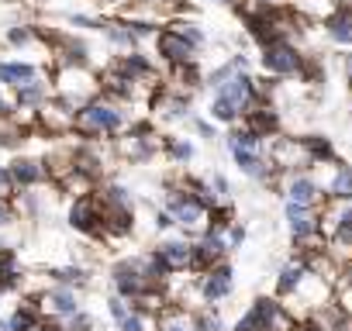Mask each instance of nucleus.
<instances>
[{
  "label": "nucleus",
  "instance_id": "obj_1",
  "mask_svg": "<svg viewBox=\"0 0 352 331\" xmlns=\"http://www.w3.org/2000/svg\"><path fill=\"white\" fill-rule=\"evenodd\" d=\"M256 104H266L263 93H259V80L252 73H235L228 83H221L214 90V100H211V117L218 124H239Z\"/></svg>",
  "mask_w": 352,
  "mask_h": 331
},
{
  "label": "nucleus",
  "instance_id": "obj_2",
  "mask_svg": "<svg viewBox=\"0 0 352 331\" xmlns=\"http://www.w3.org/2000/svg\"><path fill=\"white\" fill-rule=\"evenodd\" d=\"M121 131H128V114L118 100L111 97H94L90 104H83L73 117V135L83 141H97V138H118Z\"/></svg>",
  "mask_w": 352,
  "mask_h": 331
},
{
  "label": "nucleus",
  "instance_id": "obj_3",
  "mask_svg": "<svg viewBox=\"0 0 352 331\" xmlns=\"http://www.w3.org/2000/svg\"><path fill=\"white\" fill-rule=\"evenodd\" d=\"M169 218H173V228H180L184 238H197L201 231H208V207H201L180 183H173L166 190V207H162Z\"/></svg>",
  "mask_w": 352,
  "mask_h": 331
},
{
  "label": "nucleus",
  "instance_id": "obj_4",
  "mask_svg": "<svg viewBox=\"0 0 352 331\" xmlns=\"http://www.w3.org/2000/svg\"><path fill=\"white\" fill-rule=\"evenodd\" d=\"M294 317L276 297H256L232 331H290Z\"/></svg>",
  "mask_w": 352,
  "mask_h": 331
},
{
  "label": "nucleus",
  "instance_id": "obj_5",
  "mask_svg": "<svg viewBox=\"0 0 352 331\" xmlns=\"http://www.w3.org/2000/svg\"><path fill=\"white\" fill-rule=\"evenodd\" d=\"M276 190L280 197L290 204V207H311V211H321L328 204V197L321 194V187L314 183L311 173H283L276 180Z\"/></svg>",
  "mask_w": 352,
  "mask_h": 331
},
{
  "label": "nucleus",
  "instance_id": "obj_6",
  "mask_svg": "<svg viewBox=\"0 0 352 331\" xmlns=\"http://www.w3.org/2000/svg\"><path fill=\"white\" fill-rule=\"evenodd\" d=\"M111 286H114V293H118L121 300H128V304L142 300L148 290H159V286L148 283V276H145L138 255H135V259H121V262L111 266Z\"/></svg>",
  "mask_w": 352,
  "mask_h": 331
},
{
  "label": "nucleus",
  "instance_id": "obj_7",
  "mask_svg": "<svg viewBox=\"0 0 352 331\" xmlns=\"http://www.w3.org/2000/svg\"><path fill=\"white\" fill-rule=\"evenodd\" d=\"M266 159L273 162V170L280 176L283 173H311V159H307L300 138H287V135L270 138L266 141Z\"/></svg>",
  "mask_w": 352,
  "mask_h": 331
},
{
  "label": "nucleus",
  "instance_id": "obj_8",
  "mask_svg": "<svg viewBox=\"0 0 352 331\" xmlns=\"http://www.w3.org/2000/svg\"><path fill=\"white\" fill-rule=\"evenodd\" d=\"M263 69L276 80H290V76H304V66H307V56L294 45V42H276L270 49H263L259 56Z\"/></svg>",
  "mask_w": 352,
  "mask_h": 331
},
{
  "label": "nucleus",
  "instance_id": "obj_9",
  "mask_svg": "<svg viewBox=\"0 0 352 331\" xmlns=\"http://www.w3.org/2000/svg\"><path fill=\"white\" fill-rule=\"evenodd\" d=\"M194 259H190V273H208V269H214V266H221L225 259H228V238H225V231H201L194 242Z\"/></svg>",
  "mask_w": 352,
  "mask_h": 331
},
{
  "label": "nucleus",
  "instance_id": "obj_10",
  "mask_svg": "<svg viewBox=\"0 0 352 331\" xmlns=\"http://www.w3.org/2000/svg\"><path fill=\"white\" fill-rule=\"evenodd\" d=\"M194 290H197V297H201L208 307H218L221 300H228L232 290H235V269H232V262H221V266L201 273V279H197Z\"/></svg>",
  "mask_w": 352,
  "mask_h": 331
},
{
  "label": "nucleus",
  "instance_id": "obj_11",
  "mask_svg": "<svg viewBox=\"0 0 352 331\" xmlns=\"http://www.w3.org/2000/svg\"><path fill=\"white\" fill-rule=\"evenodd\" d=\"M69 225H73L80 235L104 238V218H100V201H97V194L73 197V204H69Z\"/></svg>",
  "mask_w": 352,
  "mask_h": 331
},
{
  "label": "nucleus",
  "instance_id": "obj_12",
  "mask_svg": "<svg viewBox=\"0 0 352 331\" xmlns=\"http://www.w3.org/2000/svg\"><path fill=\"white\" fill-rule=\"evenodd\" d=\"M283 221H287V231H290L294 245H304V242H311V238L321 235V211L283 204Z\"/></svg>",
  "mask_w": 352,
  "mask_h": 331
},
{
  "label": "nucleus",
  "instance_id": "obj_13",
  "mask_svg": "<svg viewBox=\"0 0 352 331\" xmlns=\"http://www.w3.org/2000/svg\"><path fill=\"white\" fill-rule=\"evenodd\" d=\"M152 252L162 259V266L169 269V276H176V273H190V259H194V245H190V238H184V235L162 238Z\"/></svg>",
  "mask_w": 352,
  "mask_h": 331
},
{
  "label": "nucleus",
  "instance_id": "obj_14",
  "mask_svg": "<svg viewBox=\"0 0 352 331\" xmlns=\"http://www.w3.org/2000/svg\"><path fill=\"white\" fill-rule=\"evenodd\" d=\"M38 307H42V317H56V321H66V317H73L76 310H83L76 290H69V286H56V283L38 297Z\"/></svg>",
  "mask_w": 352,
  "mask_h": 331
},
{
  "label": "nucleus",
  "instance_id": "obj_15",
  "mask_svg": "<svg viewBox=\"0 0 352 331\" xmlns=\"http://www.w3.org/2000/svg\"><path fill=\"white\" fill-rule=\"evenodd\" d=\"M155 45H159V56L176 69V66H190L194 59H197V49L180 35V32H173V28H166V32H159L155 35Z\"/></svg>",
  "mask_w": 352,
  "mask_h": 331
},
{
  "label": "nucleus",
  "instance_id": "obj_16",
  "mask_svg": "<svg viewBox=\"0 0 352 331\" xmlns=\"http://www.w3.org/2000/svg\"><path fill=\"white\" fill-rule=\"evenodd\" d=\"M8 173H11V180H14L18 190H35V187H42V183L49 180L45 162L35 159V155H18V159H11V162H8Z\"/></svg>",
  "mask_w": 352,
  "mask_h": 331
},
{
  "label": "nucleus",
  "instance_id": "obj_17",
  "mask_svg": "<svg viewBox=\"0 0 352 331\" xmlns=\"http://www.w3.org/2000/svg\"><path fill=\"white\" fill-rule=\"evenodd\" d=\"M242 124L249 128V131H256L263 141H270V138H276L280 135V114H276V107L266 100V104H256L245 117H242Z\"/></svg>",
  "mask_w": 352,
  "mask_h": 331
},
{
  "label": "nucleus",
  "instance_id": "obj_18",
  "mask_svg": "<svg viewBox=\"0 0 352 331\" xmlns=\"http://www.w3.org/2000/svg\"><path fill=\"white\" fill-rule=\"evenodd\" d=\"M324 35H328L331 45H342V49L352 45V4H342V8H335V11L328 14Z\"/></svg>",
  "mask_w": 352,
  "mask_h": 331
},
{
  "label": "nucleus",
  "instance_id": "obj_19",
  "mask_svg": "<svg viewBox=\"0 0 352 331\" xmlns=\"http://www.w3.org/2000/svg\"><path fill=\"white\" fill-rule=\"evenodd\" d=\"M155 331H197L194 310L190 307H180V304H166L155 314Z\"/></svg>",
  "mask_w": 352,
  "mask_h": 331
},
{
  "label": "nucleus",
  "instance_id": "obj_20",
  "mask_svg": "<svg viewBox=\"0 0 352 331\" xmlns=\"http://www.w3.org/2000/svg\"><path fill=\"white\" fill-rule=\"evenodd\" d=\"M307 266L304 262H297V259H290V262H283V269H280V276H276V300L283 304V300H290L297 290H300V283L307 279Z\"/></svg>",
  "mask_w": 352,
  "mask_h": 331
},
{
  "label": "nucleus",
  "instance_id": "obj_21",
  "mask_svg": "<svg viewBox=\"0 0 352 331\" xmlns=\"http://www.w3.org/2000/svg\"><path fill=\"white\" fill-rule=\"evenodd\" d=\"M225 145H228V152H266V141L256 131H249L245 124H232L225 135Z\"/></svg>",
  "mask_w": 352,
  "mask_h": 331
},
{
  "label": "nucleus",
  "instance_id": "obj_22",
  "mask_svg": "<svg viewBox=\"0 0 352 331\" xmlns=\"http://www.w3.org/2000/svg\"><path fill=\"white\" fill-rule=\"evenodd\" d=\"M35 80H38V69L32 62H0V83L21 90V87L35 83Z\"/></svg>",
  "mask_w": 352,
  "mask_h": 331
},
{
  "label": "nucleus",
  "instance_id": "obj_23",
  "mask_svg": "<svg viewBox=\"0 0 352 331\" xmlns=\"http://www.w3.org/2000/svg\"><path fill=\"white\" fill-rule=\"evenodd\" d=\"M38 321H42L38 300H21V304L14 307V314L8 317V328H11V331H35Z\"/></svg>",
  "mask_w": 352,
  "mask_h": 331
},
{
  "label": "nucleus",
  "instance_id": "obj_24",
  "mask_svg": "<svg viewBox=\"0 0 352 331\" xmlns=\"http://www.w3.org/2000/svg\"><path fill=\"white\" fill-rule=\"evenodd\" d=\"M114 69H121V73H124L128 80H135V83H145V80L155 76V73H152V62H148L142 52H128V56H121Z\"/></svg>",
  "mask_w": 352,
  "mask_h": 331
},
{
  "label": "nucleus",
  "instance_id": "obj_25",
  "mask_svg": "<svg viewBox=\"0 0 352 331\" xmlns=\"http://www.w3.org/2000/svg\"><path fill=\"white\" fill-rule=\"evenodd\" d=\"M304 141V152H307V159H311V170L314 166H324V162H335V145H331V138H324V135H307V138H300Z\"/></svg>",
  "mask_w": 352,
  "mask_h": 331
},
{
  "label": "nucleus",
  "instance_id": "obj_26",
  "mask_svg": "<svg viewBox=\"0 0 352 331\" xmlns=\"http://www.w3.org/2000/svg\"><path fill=\"white\" fill-rule=\"evenodd\" d=\"M155 107H159V114L162 117H169V121H180V117H187V111H190V93H162V97H155Z\"/></svg>",
  "mask_w": 352,
  "mask_h": 331
},
{
  "label": "nucleus",
  "instance_id": "obj_27",
  "mask_svg": "<svg viewBox=\"0 0 352 331\" xmlns=\"http://www.w3.org/2000/svg\"><path fill=\"white\" fill-rule=\"evenodd\" d=\"M45 100H49V83H45L42 76H38L35 83H28V87L18 90V107H21V111H35V114H38V107H42Z\"/></svg>",
  "mask_w": 352,
  "mask_h": 331
},
{
  "label": "nucleus",
  "instance_id": "obj_28",
  "mask_svg": "<svg viewBox=\"0 0 352 331\" xmlns=\"http://www.w3.org/2000/svg\"><path fill=\"white\" fill-rule=\"evenodd\" d=\"M49 276L56 286H69V290H83L90 283L83 266H59V269H49Z\"/></svg>",
  "mask_w": 352,
  "mask_h": 331
},
{
  "label": "nucleus",
  "instance_id": "obj_29",
  "mask_svg": "<svg viewBox=\"0 0 352 331\" xmlns=\"http://www.w3.org/2000/svg\"><path fill=\"white\" fill-rule=\"evenodd\" d=\"M104 35L118 45V49H128V52H135V45H138V35H135V28L131 25H121V21H114V25H104Z\"/></svg>",
  "mask_w": 352,
  "mask_h": 331
},
{
  "label": "nucleus",
  "instance_id": "obj_30",
  "mask_svg": "<svg viewBox=\"0 0 352 331\" xmlns=\"http://www.w3.org/2000/svg\"><path fill=\"white\" fill-rule=\"evenodd\" d=\"M162 148H166L169 162H176V166H187V162H194V155H197L194 141H187V138H169Z\"/></svg>",
  "mask_w": 352,
  "mask_h": 331
},
{
  "label": "nucleus",
  "instance_id": "obj_31",
  "mask_svg": "<svg viewBox=\"0 0 352 331\" xmlns=\"http://www.w3.org/2000/svg\"><path fill=\"white\" fill-rule=\"evenodd\" d=\"M194 321H197V331H225V321H221V310L218 307L201 304L194 310Z\"/></svg>",
  "mask_w": 352,
  "mask_h": 331
},
{
  "label": "nucleus",
  "instance_id": "obj_32",
  "mask_svg": "<svg viewBox=\"0 0 352 331\" xmlns=\"http://www.w3.org/2000/svg\"><path fill=\"white\" fill-rule=\"evenodd\" d=\"M118 331H155V314H145V310H128V317L118 324Z\"/></svg>",
  "mask_w": 352,
  "mask_h": 331
},
{
  "label": "nucleus",
  "instance_id": "obj_33",
  "mask_svg": "<svg viewBox=\"0 0 352 331\" xmlns=\"http://www.w3.org/2000/svg\"><path fill=\"white\" fill-rule=\"evenodd\" d=\"M169 28H173V32H180V35H184V38H187L194 49H201V45H204V32H201L194 21H173Z\"/></svg>",
  "mask_w": 352,
  "mask_h": 331
},
{
  "label": "nucleus",
  "instance_id": "obj_34",
  "mask_svg": "<svg viewBox=\"0 0 352 331\" xmlns=\"http://www.w3.org/2000/svg\"><path fill=\"white\" fill-rule=\"evenodd\" d=\"M208 183H211V190H214L218 204H232V183H228V180H225L221 173H214V176H211Z\"/></svg>",
  "mask_w": 352,
  "mask_h": 331
},
{
  "label": "nucleus",
  "instance_id": "obj_35",
  "mask_svg": "<svg viewBox=\"0 0 352 331\" xmlns=\"http://www.w3.org/2000/svg\"><path fill=\"white\" fill-rule=\"evenodd\" d=\"M107 310H111V317H114V321L121 324V321L128 317V310H131V304H128V300H121L118 293H111V297H107Z\"/></svg>",
  "mask_w": 352,
  "mask_h": 331
},
{
  "label": "nucleus",
  "instance_id": "obj_36",
  "mask_svg": "<svg viewBox=\"0 0 352 331\" xmlns=\"http://www.w3.org/2000/svg\"><path fill=\"white\" fill-rule=\"evenodd\" d=\"M14 197H18V187L8 173V166H0V201H14Z\"/></svg>",
  "mask_w": 352,
  "mask_h": 331
},
{
  "label": "nucleus",
  "instance_id": "obj_37",
  "mask_svg": "<svg viewBox=\"0 0 352 331\" xmlns=\"http://www.w3.org/2000/svg\"><path fill=\"white\" fill-rule=\"evenodd\" d=\"M225 238H228V249H242V245H245V238H249V231H245V225H242V221H235V225L225 231Z\"/></svg>",
  "mask_w": 352,
  "mask_h": 331
},
{
  "label": "nucleus",
  "instance_id": "obj_38",
  "mask_svg": "<svg viewBox=\"0 0 352 331\" xmlns=\"http://www.w3.org/2000/svg\"><path fill=\"white\" fill-rule=\"evenodd\" d=\"M14 218H18L14 204H11V201H0V228H8V225H14Z\"/></svg>",
  "mask_w": 352,
  "mask_h": 331
},
{
  "label": "nucleus",
  "instance_id": "obj_39",
  "mask_svg": "<svg viewBox=\"0 0 352 331\" xmlns=\"http://www.w3.org/2000/svg\"><path fill=\"white\" fill-rule=\"evenodd\" d=\"M345 286H352V259H345L338 266V286L335 290H345Z\"/></svg>",
  "mask_w": 352,
  "mask_h": 331
},
{
  "label": "nucleus",
  "instance_id": "obj_40",
  "mask_svg": "<svg viewBox=\"0 0 352 331\" xmlns=\"http://www.w3.org/2000/svg\"><path fill=\"white\" fill-rule=\"evenodd\" d=\"M335 304L352 317V286H345V290H335Z\"/></svg>",
  "mask_w": 352,
  "mask_h": 331
},
{
  "label": "nucleus",
  "instance_id": "obj_41",
  "mask_svg": "<svg viewBox=\"0 0 352 331\" xmlns=\"http://www.w3.org/2000/svg\"><path fill=\"white\" fill-rule=\"evenodd\" d=\"M32 38H35L32 28H14V32H11V45H25V42H32Z\"/></svg>",
  "mask_w": 352,
  "mask_h": 331
},
{
  "label": "nucleus",
  "instance_id": "obj_42",
  "mask_svg": "<svg viewBox=\"0 0 352 331\" xmlns=\"http://www.w3.org/2000/svg\"><path fill=\"white\" fill-rule=\"evenodd\" d=\"M194 128H197V135H201V138H214V124H211V121L194 117Z\"/></svg>",
  "mask_w": 352,
  "mask_h": 331
},
{
  "label": "nucleus",
  "instance_id": "obj_43",
  "mask_svg": "<svg viewBox=\"0 0 352 331\" xmlns=\"http://www.w3.org/2000/svg\"><path fill=\"white\" fill-rule=\"evenodd\" d=\"M290 331H321V328H318L311 317H300V321H294V324H290Z\"/></svg>",
  "mask_w": 352,
  "mask_h": 331
},
{
  "label": "nucleus",
  "instance_id": "obj_44",
  "mask_svg": "<svg viewBox=\"0 0 352 331\" xmlns=\"http://www.w3.org/2000/svg\"><path fill=\"white\" fill-rule=\"evenodd\" d=\"M155 228H159V231H169V228H173V218H169L166 211H155Z\"/></svg>",
  "mask_w": 352,
  "mask_h": 331
},
{
  "label": "nucleus",
  "instance_id": "obj_45",
  "mask_svg": "<svg viewBox=\"0 0 352 331\" xmlns=\"http://www.w3.org/2000/svg\"><path fill=\"white\" fill-rule=\"evenodd\" d=\"M0 121H14V104H8L0 97Z\"/></svg>",
  "mask_w": 352,
  "mask_h": 331
},
{
  "label": "nucleus",
  "instance_id": "obj_46",
  "mask_svg": "<svg viewBox=\"0 0 352 331\" xmlns=\"http://www.w3.org/2000/svg\"><path fill=\"white\" fill-rule=\"evenodd\" d=\"M345 76H349V83H352V56L345 59Z\"/></svg>",
  "mask_w": 352,
  "mask_h": 331
},
{
  "label": "nucleus",
  "instance_id": "obj_47",
  "mask_svg": "<svg viewBox=\"0 0 352 331\" xmlns=\"http://www.w3.org/2000/svg\"><path fill=\"white\" fill-rule=\"evenodd\" d=\"M214 4H228V8H239L242 0H214Z\"/></svg>",
  "mask_w": 352,
  "mask_h": 331
},
{
  "label": "nucleus",
  "instance_id": "obj_48",
  "mask_svg": "<svg viewBox=\"0 0 352 331\" xmlns=\"http://www.w3.org/2000/svg\"><path fill=\"white\" fill-rule=\"evenodd\" d=\"M252 4H276V0H252Z\"/></svg>",
  "mask_w": 352,
  "mask_h": 331
},
{
  "label": "nucleus",
  "instance_id": "obj_49",
  "mask_svg": "<svg viewBox=\"0 0 352 331\" xmlns=\"http://www.w3.org/2000/svg\"><path fill=\"white\" fill-rule=\"evenodd\" d=\"M0 331H11V328H8V321H0Z\"/></svg>",
  "mask_w": 352,
  "mask_h": 331
},
{
  "label": "nucleus",
  "instance_id": "obj_50",
  "mask_svg": "<svg viewBox=\"0 0 352 331\" xmlns=\"http://www.w3.org/2000/svg\"><path fill=\"white\" fill-rule=\"evenodd\" d=\"M100 4H118V0H100Z\"/></svg>",
  "mask_w": 352,
  "mask_h": 331
}]
</instances>
